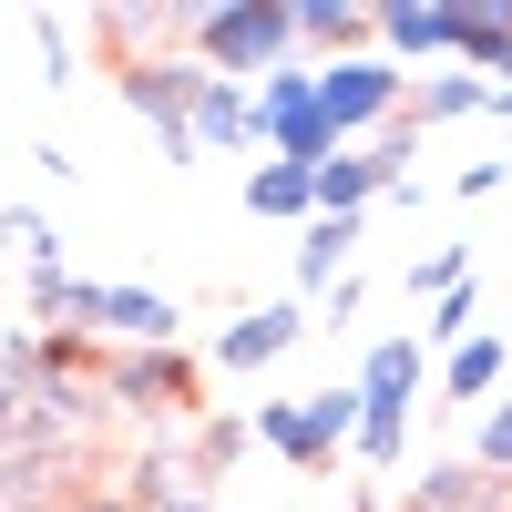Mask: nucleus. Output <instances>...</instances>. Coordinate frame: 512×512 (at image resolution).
Segmentation results:
<instances>
[{
  "instance_id": "1",
  "label": "nucleus",
  "mask_w": 512,
  "mask_h": 512,
  "mask_svg": "<svg viewBox=\"0 0 512 512\" xmlns=\"http://www.w3.org/2000/svg\"><path fill=\"white\" fill-rule=\"evenodd\" d=\"M195 62L216 72V82H267V72H287L297 62V31H287V0H205L195 11Z\"/></svg>"
},
{
  "instance_id": "2",
  "label": "nucleus",
  "mask_w": 512,
  "mask_h": 512,
  "mask_svg": "<svg viewBox=\"0 0 512 512\" xmlns=\"http://www.w3.org/2000/svg\"><path fill=\"white\" fill-rule=\"evenodd\" d=\"M308 72H318V113H328V134H338V144H369L379 123H400V113H410V72H400V62H379V52L308 62Z\"/></svg>"
},
{
  "instance_id": "3",
  "label": "nucleus",
  "mask_w": 512,
  "mask_h": 512,
  "mask_svg": "<svg viewBox=\"0 0 512 512\" xmlns=\"http://www.w3.org/2000/svg\"><path fill=\"white\" fill-rule=\"evenodd\" d=\"M256 144H267L277 164H308V175L338 154L328 113H318V72H308V62H287V72H267V82H256Z\"/></svg>"
},
{
  "instance_id": "4",
  "label": "nucleus",
  "mask_w": 512,
  "mask_h": 512,
  "mask_svg": "<svg viewBox=\"0 0 512 512\" xmlns=\"http://www.w3.org/2000/svg\"><path fill=\"white\" fill-rule=\"evenodd\" d=\"M195 82H205V62H195V52H185V62H164V52H134V62H123V113L154 123V154H164V164H195V144H185Z\"/></svg>"
},
{
  "instance_id": "5",
  "label": "nucleus",
  "mask_w": 512,
  "mask_h": 512,
  "mask_svg": "<svg viewBox=\"0 0 512 512\" xmlns=\"http://www.w3.org/2000/svg\"><path fill=\"white\" fill-rule=\"evenodd\" d=\"M93 390H103L113 410H134V420H185L195 390H205V369H195L185 349H113Z\"/></svg>"
},
{
  "instance_id": "6",
  "label": "nucleus",
  "mask_w": 512,
  "mask_h": 512,
  "mask_svg": "<svg viewBox=\"0 0 512 512\" xmlns=\"http://www.w3.org/2000/svg\"><path fill=\"white\" fill-rule=\"evenodd\" d=\"M308 328H318V318L297 308V297H267V308L226 318V328H216V349H205V359H216L226 379H246V369H277V359H287V349H297Z\"/></svg>"
},
{
  "instance_id": "7",
  "label": "nucleus",
  "mask_w": 512,
  "mask_h": 512,
  "mask_svg": "<svg viewBox=\"0 0 512 512\" xmlns=\"http://www.w3.org/2000/svg\"><path fill=\"white\" fill-rule=\"evenodd\" d=\"M369 52L400 72H441L451 62V0H379L369 11Z\"/></svg>"
},
{
  "instance_id": "8",
  "label": "nucleus",
  "mask_w": 512,
  "mask_h": 512,
  "mask_svg": "<svg viewBox=\"0 0 512 512\" xmlns=\"http://www.w3.org/2000/svg\"><path fill=\"white\" fill-rule=\"evenodd\" d=\"M185 144H195V154H267V144H256V93L205 72V82H195V113H185Z\"/></svg>"
},
{
  "instance_id": "9",
  "label": "nucleus",
  "mask_w": 512,
  "mask_h": 512,
  "mask_svg": "<svg viewBox=\"0 0 512 512\" xmlns=\"http://www.w3.org/2000/svg\"><path fill=\"white\" fill-rule=\"evenodd\" d=\"M451 62L492 82V103L512 93V0H472V11H451Z\"/></svg>"
},
{
  "instance_id": "10",
  "label": "nucleus",
  "mask_w": 512,
  "mask_h": 512,
  "mask_svg": "<svg viewBox=\"0 0 512 512\" xmlns=\"http://www.w3.org/2000/svg\"><path fill=\"white\" fill-rule=\"evenodd\" d=\"M103 338L113 349H185V308L164 287H103Z\"/></svg>"
},
{
  "instance_id": "11",
  "label": "nucleus",
  "mask_w": 512,
  "mask_h": 512,
  "mask_svg": "<svg viewBox=\"0 0 512 512\" xmlns=\"http://www.w3.org/2000/svg\"><path fill=\"white\" fill-rule=\"evenodd\" d=\"M359 236H369V226H349V216H308V226H297V256H287V277H297V308H308V297H328L338 277H349Z\"/></svg>"
},
{
  "instance_id": "12",
  "label": "nucleus",
  "mask_w": 512,
  "mask_h": 512,
  "mask_svg": "<svg viewBox=\"0 0 512 512\" xmlns=\"http://www.w3.org/2000/svg\"><path fill=\"white\" fill-rule=\"evenodd\" d=\"M287 31H297V52H318V62L369 52V11L359 0H287Z\"/></svg>"
},
{
  "instance_id": "13",
  "label": "nucleus",
  "mask_w": 512,
  "mask_h": 512,
  "mask_svg": "<svg viewBox=\"0 0 512 512\" xmlns=\"http://www.w3.org/2000/svg\"><path fill=\"white\" fill-rule=\"evenodd\" d=\"M472 113H492V82L482 72H461V62L410 72V123H420V134H431V123H472Z\"/></svg>"
},
{
  "instance_id": "14",
  "label": "nucleus",
  "mask_w": 512,
  "mask_h": 512,
  "mask_svg": "<svg viewBox=\"0 0 512 512\" xmlns=\"http://www.w3.org/2000/svg\"><path fill=\"white\" fill-rule=\"evenodd\" d=\"M420 379H431V349H420V338H369V359H359V379H349V390L359 400H420Z\"/></svg>"
},
{
  "instance_id": "15",
  "label": "nucleus",
  "mask_w": 512,
  "mask_h": 512,
  "mask_svg": "<svg viewBox=\"0 0 512 512\" xmlns=\"http://www.w3.org/2000/svg\"><path fill=\"white\" fill-rule=\"evenodd\" d=\"M246 431H256V441H267L277 461H297V472H318V461H338V441L318 431V410H308V400H267V410H256V420H246Z\"/></svg>"
},
{
  "instance_id": "16",
  "label": "nucleus",
  "mask_w": 512,
  "mask_h": 512,
  "mask_svg": "<svg viewBox=\"0 0 512 512\" xmlns=\"http://www.w3.org/2000/svg\"><path fill=\"white\" fill-rule=\"evenodd\" d=\"M246 205H256V216H267V226H308L318 216V175H308V164H256V175H246Z\"/></svg>"
},
{
  "instance_id": "17",
  "label": "nucleus",
  "mask_w": 512,
  "mask_h": 512,
  "mask_svg": "<svg viewBox=\"0 0 512 512\" xmlns=\"http://www.w3.org/2000/svg\"><path fill=\"white\" fill-rule=\"evenodd\" d=\"M369 205H379V164H369V144H338L328 164H318V216H369Z\"/></svg>"
},
{
  "instance_id": "18",
  "label": "nucleus",
  "mask_w": 512,
  "mask_h": 512,
  "mask_svg": "<svg viewBox=\"0 0 512 512\" xmlns=\"http://www.w3.org/2000/svg\"><path fill=\"white\" fill-rule=\"evenodd\" d=\"M441 390H451V400H502V390H512V349H502L492 328L461 338V349L441 359Z\"/></svg>"
},
{
  "instance_id": "19",
  "label": "nucleus",
  "mask_w": 512,
  "mask_h": 512,
  "mask_svg": "<svg viewBox=\"0 0 512 512\" xmlns=\"http://www.w3.org/2000/svg\"><path fill=\"white\" fill-rule=\"evenodd\" d=\"M400 512H492V482L472 472V461H441V472H420L400 492Z\"/></svg>"
},
{
  "instance_id": "20",
  "label": "nucleus",
  "mask_w": 512,
  "mask_h": 512,
  "mask_svg": "<svg viewBox=\"0 0 512 512\" xmlns=\"http://www.w3.org/2000/svg\"><path fill=\"white\" fill-rule=\"evenodd\" d=\"M400 441H410V410L400 400H359V461H369V472H400Z\"/></svg>"
},
{
  "instance_id": "21",
  "label": "nucleus",
  "mask_w": 512,
  "mask_h": 512,
  "mask_svg": "<svg viewBox=\"0 0 512 512\" xmlns=\"http://www.w3.org/2000/svg\"><path fill=\"white\" fill-rule=\"evenodd\" d=\"M461 338H482V287H451V297H431V318H420V349H461Z\"/></svg>"
},
{
  "instance_id": "22",
  "label": "nucleus",
  "mask_w": 512,
  "mask_h": 512,
  "mask_svg": "<svg viewBox=\"0 0 512 512\" xmlns=\"http://www.w3.org/2000/svg\"><path fill=\"white\" fill-rule=\"evenodd\" d=\"M0 246H21L31 267H62V236H52V216H41V205H0Z\"/></svg>"
},
{
  "instance_id": "23",
  "label": "nucleus",
  "mask_w": 512,
  "mask_h": 512,
  "mask_svg": "<svg viewBox=\"0 0 512 512\" xmlns=\"http://www.w3.org/2000/svg\"><path fill=\"white\" fill-rule=\"evenodd\" d=\"M246 441H256V431H246L236 410H205V420H195V482H205V472H226Z\"/></svg>"
},
{
  "instance_id": "24",
  "label": "nucleus",
  "mask_w": 512,
  "mask_h": 512,
  "mask_svg": "<svg viewBox=\"0 0 512 512\" xmlns=\"http://www.w3.org/2000/svg\"><path fill=\"white\" fill-rule=\"evenodd\" d=\"M472 472L482 482H512V390L482 410V441H472Z\"/></svg>"
},
{
  "instance_id": "25",
  "label": "nucleus",
  "mask_w": 512,
  "mask_h": 512,
  "mask_svg": "<svg viewBox=\"0 0 512 512\" xmlns=\"http://www.w3.org/2000/svg\"><path fill=\"white\" fill-rule=\"evenodd\" d=\"M451 287H472V256H461V246L410 256V297H451Z\"/></svg>"
},
{
  "instance_id": "26",
  "label": "nucleus",
  "mask_w": 512,
  "mask_h": 512,
  "mask_svg": "<svg viewBox=\"0 0 512 512\" xmlns=\"http://www.w3.org/2000/svg\"><path fill=\"white\" fill-rule=\"evenodd\" d=\"M502 185H512V164H502V154H472V164L451 175V195H461V205H482V195H502Z\"/></svg>"
},
{
  "instance_id": "27",
  "label": "nucleus",
  "mask_w": 512,
  "mask_h": 512,
  "mask_svg": "<svg viewBox=\"0 0 512 512\" xmlns=\"http://www.w3.org/2000/svg\"><path fill=\"white\" fill-rule=\"evenodd\" d=\"M31 52H41V82H72V41H62V21H52V11L31 21Z\"/></svg>"
},
{
  "instance_id": "28",
  "label": "nucleus",
  "mask_w": 512,
  "mask_h": 512,
  "mask_svg": "<svg viewBox=\"0 0 512 512\" xmlns=\"http://www.w3.org/2000/svg\"><path fill=\"white\" fill-rule=\"evenodd\" d=\"M0 441H31V400H21L11 369H0Z\"/></svg>"
},
{
  "instance_id": "29",
  "label": "nucleus",
  "mask_w": 512,
  "mask_h": 512,
  "mask_svg": "<svg viewBox=\"0 0 512 512\" xmlns=\"http://www.w3.org/2000/svg\"><path fill=\"white\" fill-rule=\"evenodd\" d=\"M349 318H359V287H349V277H338V287L318 297V328H349Z\"/></svg>"
},
{
  "instance_id": "30",
  "label": "nucleus",
  "mask_w": 512,
  "mask_h": 512,
  "mask_svg": "<svg viewBox=\"0 0 512 512\" xmlns=\"http://www.w3.org/2000/svg\"><path fill=\"white\" fill-rule=\"evenodd\" d=\"M72 512H134V502H72Z\"/></svg>"
},
{
  "instance_id": "31",
  "label": "nucleus",
  "mask_w": 512,
  "mask_h": 512,
  "mask_svg": "<svg viewBox=\"0 0 512 512\" xmlns=\"http://www.w3.org/2000/svg\"><path fill=\"white\" fill-rule=\"evenodd\" d=\"M492 113H502V134H512V93H502V103H492Z\"/></svg>"
}]
</instances>
